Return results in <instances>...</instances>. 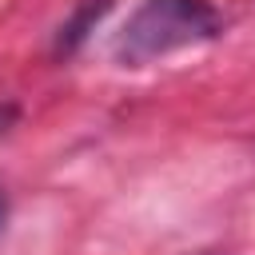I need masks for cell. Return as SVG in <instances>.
<instances>
[{
	"mask_svg": "<svg viewBox=\"0 0 255 255\" xmlns=\"http://www.w3.org/2000/svg\"><path fill=\"white\" fill-rule=\"evenodd\" d=\"M108 8H112V0H84V4H80V12L60 28V36H56V52H60V56L76 52V48L84 44V36L104 20V12H108Z\"/></svg>",
	"mask_w": 255,
	"mask_h": 255,
	"instance_id": "7a4b0ae2",
	"label": "cell"
},
{
	"mask_svg": "<svg viewBox=\"0 0 255 255\" xmlns=\"http://www.w3.org/2000/svg\"><path fill=\"white\" fill-rule=\"evenodd\" d=\"M4 219H8V203H4V195H0V227H4Z\"/></svg>",
	"mask_w": 255,
	"mask_h": 255,
	"instance_id": "277c9868",
	"label": "cell"
},
{
	"mask_svg": "<svg viewBox=\"0 0 255 255\" xmlns=\"http://www.w3.org/2000/svg\"><path fill=\"white\" fill-rule=\"evenodd\" d=\"M223 32V16L211 0H143L112 40L120 68H147L171 52L199 48Z\"/></svg>",
	"mask_w": 255,
	"mask_h": 255,
	"instance_id": "6da1fadb",
	"label": "cell"
},
{
	"mask_svg": "<svg viewBox=\"0 0 255 255\" xmlns=\"http://www.w3.org/2000/svg\"><path fill=\"white\" fill-rule=\"evenodd\" d=\"M12 120H16V104H0V135L12 128Z\"/></svg>",
	"mask_w": 255,
	"mask_h": 255,
	"instance_id": "3957f363",
	"label": "cell"
}]
</instances>
